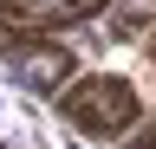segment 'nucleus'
<instances>
[{"label": "nucleus", "instance_id": "f257e3e1", "mask_svg": "<svg viewBox=\"0 0 156 149\" xmlns=\"http://www.w3.org/2000/svg\"><path fill=\"white\" fill-rule=\"evenodd\" d=\"M58 104H65V123H78L85 136H124L136 123V91L124 78H78L58 91Z\"/></svg>", "mask_w": 156, "mask_h": 149}, {"label": "nucleus", "instance_id": "f03ea898", "mask_svg": "<svg viewBox=\"0 0 156 149\" xmlns=\"http://www.w3.org/2000/svg\"><path fill=\"white\" fill-rule=\"evenodd\" d=\"M104 0H0V39H26V32H65L78 20H98Z\"/></svg>", "mask_w": 156, "mask_h": 149}, {"label": "nucleus", "instance_id": "7ed1b4c3", "mask_svg": "<svg viewBox=\"0 0 156 149\" xmlns=\"http://www.w3.org/2000/svg\"><path fill=\"white\" fill-rule=\"evenodd\" d=\"M0 52H7V65H13V78L26 84V91H65L72 84V52L65 46H52V39H0Z\"/></svg>", "mask_w": 156, "mask_h": 149}, {"label": "nucleus", "instance_id": "20e7f679", "mask_svg": "<svg viewBox=\"0 0 156 149\" xmlns=\"http://www.w3.org/2000/svg\"><path fill=\"white\" fill-rule=\"evenodd\" d=\"M130 149H156V123H150V130H143V136H136Z\"/></svg>", "mask_w": 156, "mask_h": 149}, {"label": "nucleus", "instance_id": "39448f33", "mask_svg": "<svg viewBox=\"0 0 156 149\" xmlns=\"http://www.w3.org/2000/svg\"><path fill=\"white\" fill-rule=\"evenodd\" d=\"M150 59H156V39H150Z\"/></svg>", "mask_w": 156, "mask_h": 149}]
</instances>
